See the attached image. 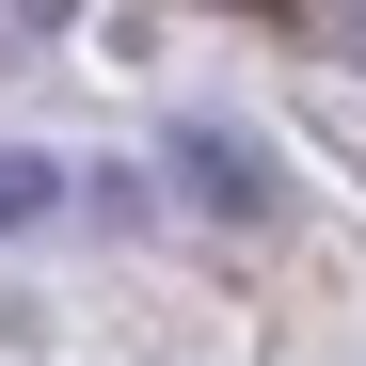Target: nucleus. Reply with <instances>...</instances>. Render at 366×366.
<instances>
[{
  "label": "nucleus",
  "instance_id": "obj_2",
  "mask_svg": "<svg viewBox=\"0 0 366 366\" xmlns=\"http://www.w3.org/2000/svg\"><path fill=\"white\" fill-rule=\"evenodd\" d=\"M64 207V159H32V144H0V223H48Z\"/></svg>",
  "mask_w": 366,
  "mask_h": 366
},
{
  "label": "nucleus",
  "instance_id": "obj_1",
  "mask_svg": "<svg viewBox=\"0 0 366 366\" xmlns=\"http://www.w3.org/2000/svg\"><path fill=\"white\" fill-rule=\"evenodd\" d=\"M175 175H192V207H223V223H271V159H255V144L175 128Z\"/></svg>",
  "mask_w": 366,
  "mask_h": 366
},
{
  "label": "nucleus",
  "instance_id": "obj_3",
  "mask_svg": "<svg viewBox=\"0 0 366 366\" xmlns=\"http://www.w3.org/2000/svg\"><path fill=\"white\" fill-rule=\"evenodd\" d=\"M319 16H335V48H366V0H319Z\"/></svg>",
  "mask_w": 366,
  "mask_h": 366
}]
</instances>
